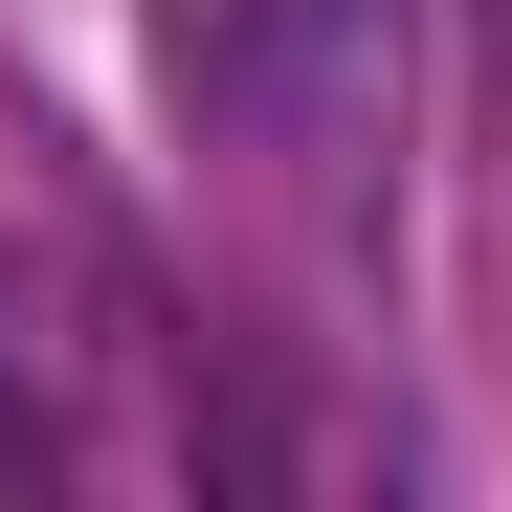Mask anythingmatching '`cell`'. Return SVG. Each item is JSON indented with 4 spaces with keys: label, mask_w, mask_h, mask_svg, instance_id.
<instances>
[{
    "label": "cell",
    "mask_w": 512,
    "mask_h": 512,
    "mask_svg": "<svg viewBox=\"0 0 512 512\" xmlns=\"http://www.w3.org/2000/svg\"><path fill=\"white\" fill-rule=\"evenodd\" d=\"M223 90L268 112V156H290V179H357V156H379V112H401V0H245Z\"/></svg>",
    "instance_id": "6da1fadb"
}]
</instances>
